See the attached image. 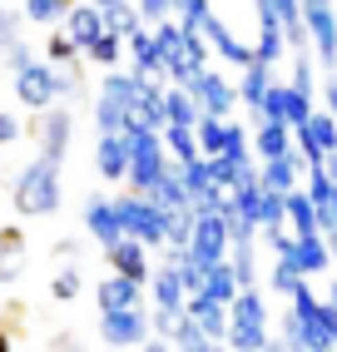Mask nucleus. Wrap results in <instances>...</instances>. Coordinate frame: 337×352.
<instances>
[{
	"label": "nucleus",
	"mask_w": 337,
	"mask_h": 352,
	"mask_svg": "<svg viewBox=\"0 0 337 352\" xmlns=\"http://www.w3.org/2000/svg\"><path fill=\"white\" fill-rule=\"evenodd\" d=\"M124 55H129V40L119 35V30H105V35H100V40H94L89 50H85V60H89V65H100V69H114Z\"/></svg>",
	"instance_id": "c85d7f7f"
},
{
	"label": "nucleus",
	"mask_w": 337,
	"mask_h": 352,
	"mask_svg": "<svg viewBox=\"0 0 337 352\" xmlns=\"http://www.w3.org/2000/svg\"><path fill=\"white\" fill-rule=\"evenodd\" d=\"M69 134H75V114H69L65 104H50V109H40V120H35V144L45 159H60L69 154Z\"/></svg>",
	"instance_id": "4468645a"
},
{
	"label": "nucleus",
	"mask_w": 337,
	"mask_h": 352,
	"mask_svg": "<svg viewBox=\"0 0 337 352\" xmlns=\"http://www.w3.org/2000/svg\"><path fill=\"white\" fill-rule=\"evenodd\" d=\"M188 313H194L199 327L213 338V347H224V342H228V302L208 298V293H188Z\"/></svg>",
	"instance_id": "393cba45"
},
{
	"label": "nucleus",
	"mask_w": 337,
	"mask_h": 352,
	"mask_svg": "<svg viewBox=\"0 0 337 352\" xmlns=\"http://www.w3.org/2000/svg\"><path fill=\"white\" fill-rule=\"evenodd\" d=\"M154 333V318H149V302L144 308H105L100 313V342L105 347H164V338Z\"/></svg>",
	"instance_id": "0eeeda50"
},
{
	"label": "nucleus",
	"mask_w": 337,
	"mask_h": 352,
	"mask_svg": "<svg viewBox=\"0 0 337 352\" xmlns=\"http://www.w3.org/2000/svg\"><path fill=\"white\" fill-rule=\"evenodd\" d=\"M323 104L337 114V69H332V75H327V85H323Z\"/></svg>",
	"instance_id": "37998d69"
},
{
	"label": "nucleus",
	"mask_w": 337,
	"mask_h": 352,
	"mask_svg": "<svg viewBox=\"0 0 337 352\" xmlns=\"http://www.w3.org/2000/svg\"><path fill=\"white\" fill-rule=\"evenodd\" d=\"M94 6H119V0H94Z\"/></svg>",
	"instance_id": "49530a36"
},
{
	"label": "nucleus",
	"mask_w": 337,
	"mask_h": 352,
	"mask_svg": "<svg viewBox=\"0 0 337 352\" xmlns=\"http://www.w3.org/2000/svg\"><path fill=\"white\" fill-rule=\"evenodd\" d=\"M0 352H10V338H6V327H0Z\"/></svg>",
	"instance_id": "a18cd8bd"
},
{
	"label": "nucleus",
	"mask_w": 337,
	"mask_h": 352,
	"mask_svg": "<svg viewBox=\"0 0 337 352\" xmlns=\"http://www.w3.org/2000/svg\"><path fill=\"white\" fill-rule=\"evenodd\" d=\"M188 248H194V258L208 263V268L233 253V233H228V219L219 208H194V239H188Z\"/></svg>",
	"instance_id": "1a4fd4ad"
},
{
	"label": "nucleus",
	"mask_w": 337,
	"mask_h": 352,
	"mask_svg": "<svg viewBox=\"0 0 337 352\" xmlns=\"http://www.w3.org/2000/svg\"><path fill=\"white\" fill-rule=\"evenodd\" d=\"M204 35H208V45H213V60L219 65H228V69H248L258 55H253V45H243L219 15H208V25H204Z\"/></svg>",
	"instance_id": "a211bd4d"
},
{
	"label": "nucleus",
	"mask_w": 337,
	"mask_h": 352,
	"mask_svg": "<svg viewBox=\"0 0 337 352\" xmlns=\"http://www.w3.org/2000/svg\"><path fill=\"white\" fill-rule=\"evenodd\" d=\"M298 149V139H293V124L287 120H258L253 124V154L258 164L263 159H278V154H293Z\"/></svg>",
	"instance_id": "4be33fe9"
},
{
	"label": "nucleus",
	"mask_w": 337,
	"mask_h": 352,
	"mask_svg": "<svg viewBox=\"0 0 337 352\" xmlns=\"http://www.w3.org/2000/svg\"><path fill=\"white\" fill-rule=\"evenodd\" d=\"M233 273H238V283H258V239H233Z\"/></svg>",
	"instance_id": "473e14b6"
},
{
	"label": "nucleus",
	"mask_w": 337,
	"mask_h": 352,
	"mask_svg": "<svg viewBox=\"0 0 337 352\" xmlns=\"http://www.w3.org/2000/svg\"><path fill=\"white\" fill-rule=\"evenodd\" d=\"M303 189L312 194V204H318L323 233H327V228H337V179H332V169H327V164H312V169H307V184H303Z\"/></svg>",
	"instance_id": "b1692460"
},
{
	"label": "nucleus",
	"mask_w": 337,
	"mask_h": 352,
	"mask_svg": "<svg viewBox=\"0 0 337 352\" xmlns=\"http://www.w3.org/2000/svg\"><path fill=\"white\" fill-rule=\"evenodd\" d=\"M164 109H168V124H188L194 129L204 120V104L188 85H164Z\"/></svg>",
	"instance_id": "cd10ccee"
},
{
	"label": "nucleus",
	"mask_w": 337,
	"mask_h": 352,
	"mask_svg": "<svg viewBox=\"0 0 337 352\" xmlns=\"http://www.w3.org/2000/svg\"><path fill=\"white\" fill-rule=\"evenodd\" d=\"M119 219H124V233H134V239H144L149 248H168V208L149 194H119Z\"/></svg>",
	"instance_id": "423d86ee"
},
{
	"label": "nucleus",
	"mask_w": 337,
	"mask_h": 352,
	"mask_svg": "<svg viewBox=\"0 0 337 352\" xmlns=\"http://www.w3.org/2000/svg\"><path fill=\"white\" fill-rule=\"evenodd\" d=\"M258 223H263V228H273V223H287V194H283V189H268V184H263Z\"/></svg>",
	"instance_id": "c9c22d12"
},
{
	"label": "nucleus",
	"mask_w": 337,
	"mask_h": 352,
	"mask_svg": "<svg viewBox=\"0 0 337 352\" xmlns=\"http://www.w3.org/2000/svg\"><path fill=\"white\" fill-rule=\"evenodd\" d=\"M129 69L139 80H164V45L154 25H139L129 35Z\"/></svg>",
	"instance_id": "dca6fc26"
},
{
	"label": "nucleus",
	"mask_w": 337,
	"mask_h": 352,
	"mask_svg": "<svg viewBox=\"0 0 337 352\" xmlns=\"http://www.w3.org/2000/svg\"><path fill=\"white\" fill-rule=\"evenodd\" d=\"M224 347H238V352H268V347H283L273 338V318H268V298L258 293V283H248L228 302V342Z\"/></svg>",
	"instance_id": "7ed1b4c3"
},
{
	"label": "nucleus",
	"mask_w": 337,
	"mask_h": 352,
	"mask_svg": "<svg viewBox=\"0 0 337 352\" xmlns=\"http://www.w3.org/2000/svg\"><path fill=\"white\" fill-rule=\"evenodd\" d=\"M144 288H149V283H139V278L109 268V278L100 283L94 302H100V313H105V308H144V302H149V293H144Z\"/></svg>",
	"instance_id": "412c9836"
},
{
	"label": "nucleus",
	"mask_w": 337,
	"mask_h": 352,
	"mask_svg": "<svg viewBox=\"0 0 337 352\" xmlns=\"http://www.w3.org/2000/svg\"><path fill=\"white\" fill-rule=\"evenodd\" d=\"M168 347H184V352H204V347H213V338L199 327V318L194 313H184L174 327H168Z\"/></svg>",
	"instance_id": "2f4dec72"
},
{
	"label": "nucleus",
	"mask_w": 337,
	"mask_h": 352,
	"mask_svg": "<svg viewBox=\"0 0 337 352\" xmlns=\"http://www.w3.org/2000/svg\"><path fill=\"white\" fill-rule=\"evenodd\" d=\"M188 89H194V95H199V104H204V114H233L238 104H243V100H238V85L224 75V69H199V75L194 80H188Z\"/></svg>",
	"instance_id": "2eb2a0df"
},
{
	"label": "nucleus",
	"mask_w": 337,
	"mask_h": 352,
	"mask_svg": "<svg viewBox=\"0 0 337 352\" xmlns=\"http://www.w3.org/2000/svg\"><path fill=\"white\" fill-rule=\"evenodd\" d=\"M293 139H298V149L307 159V169H312V164H327V154L337 149V114L327 104H318V109H312V120L293 124Z\"/></svg>",
	"instance_id": "9b49d317"
},
{
	"label": "nucleus",
	"mask_w": 337,
	"mask_h": 352,
	"mask_svg": "<svg viewBox=\"0 0 337 352\" xmlns=\"http://www.w3.org/2000/svg\"><path fill=\"white\" fill-rule=\"evenodd\" d=\"M15 100L25 104V109H50L60 100V75H55V65L50 60H25L15 69Z\"/></svg>",
	"instance_id": "9d476101"
},
{
	"label": "nucleus",
	"mask_w": 337,
	"mask_h": 352,
	"mask_svg": "<svg viewBox=\"0 0 337 352\" xmlns=\"http://www.w3.org/2000/svg\"><path fill=\"white\" fill-rule=\"evenodd\" d=\"M25 20H35V25H55V20H65V6H60V0H25Z\"/></svg>",
	"instance_id": "58836bf2"
},
{
	"label": "nucleus",
	"mask_w": 337,
	"mask_h": 352,
	"mask_svg": "<svg viewBox=\"0 0 337 352\" xmlns=\"http://www.w3.org/2000/svg\"><path fill=\"white\" fill-rule=\"evenodd\" d=\"M283 347H298V352H337V308L327 298L312 293V278H303L298 293L287 298V313H283Z\"/></svg>",
	"instance_id": "f257e3e1"
},
{
	"label": "nucleus",
	"mask_w": 337,
	"mask_h": 352,
	"mask_svg": "<svg viewBox=\"0 0 337 352\" xmlns=\"http://www.w3.org/2000/svg\"><path fill=\"white\" fill-rule=\"evenodd\" d=\"M129 129H100V139H94V174H100L105 184H129Z\"/></svg>",
	"instance_id": "ddd939ff"
},
{
	"label": "nucleus",
	"mask_w": 337,
	"mask_h": 352,
	"mask_svg": "<svg viewBox=\"0 0 337 352\" xmlns=\"http://www.w3.org/2000/svg\"><path fill=\"white\" fill-rule=\"evenodd\" d=\"M0 253H25V233L20 228H0Z\"/></svg>",
	"instance_id": "a19ab883"
},
{
	"label": "nucleus",
	"mask_w": 337,
	"mask_h": 352,
	"mask_svg": "<svg viewBox=\"0 0 337 352\" xmlns=\"http://www.w3.org/2000/svg\"><path fill=\"white\" fill-rule=\"evenodd\" d=\"M303 15H307V35H312V55L318 65L337 69V6L332 0H303Z\"/></svg>",
	"instance_id": "f8f14e48"
},
{
	"label": "nucleus",
	"mask_w": 337,
	"mask_h": 352,
	"mask_svg": "<svg viewBox=\"0 0 337 352\" xmlns=\"http://www.w3.org/2000/svg\"><path fill=\"white\" fill-rule=\"evenodd\" d=\"M204 293H208V298H219V302H233L238 293H243V283H238V273H233V258H224V263H213V268H208Z\"/></svg>",
	"instance_id": "c756f323"
},
{
	"label": "nucleus",
	"mask_w": 337,
	"mask_h": 352,
	"mask_svg": "<svg viewBox=\"0 0 337 352\" xmlns=\"http://www.w3.org/2000/svg\"><path fill=\"white\" fill-rule=\"evenodd\" d=\"M85 228H89V239L100 243V248H114L119 239H124L119 204H114V199H89V204H85Z\"/></svg>",
	"instance_id": "aec40b11"
},
{
	"label": "nucleus",
	"mask_w": 337,
	"mask_h": 352,
	"mask_svg": "<svg viewBox=\"0 0 337 352\" xmlns=\"http://www.w3.org/2000/svg\"><path fill=\"white\" fill-rule=\"evenodd\" d=\"M149 302H154V333H168L184 313H188V283H184V273L164 258V268H154L149 278Z\"/></svg>",
	"instance_id": "6e6552de"
},
{
	"label": "nucleus",
	"mask_w": 337,
	"mask_h": 352,
	"mask_svg": "<svg viewBox=\"0 0 337 352\" xmlns=\"http://www.w3.org/2000/svg\"><path fill=\"white\" fill-rule=\"evenodd\" d=\"M327 169H332V179H337V149H332V154H327Z\"/></svg>",
	"instance_id": "c03bdc74"
},
{
	"label": "nucleus",
	"mask_w": 337,
	"mask_h": 352,
	"mask_svg": "<svg viewBox=\"0 0 337 352\" xmlns=\"http://www.w3.org/2000/svg\"><path fill=\"white\" fill-rule=\"evenodd\" d=\"M105 258H109V268H114V273H129V278H139V283H149V278H154L149 243L134 239V233H124V239H119L114 248H105Z\"/></svg>",
	"instance_id": "f3484780"
},
{
	"label": "nucleus",
	"mask_w": 337,
	"mask_h": 352,
	"mask_svg": "<svg viewBox=\"0 0 337 352\" xmlns=\"http://www.w3.org/2000/svg\"><path fill=\"white\" fill-rule=\"evenodd\" d=\"M60 25H65L69 35H75V45H80V50H89V45L109 30V20H105V6H94V0H75V6L65 10V20H60Z\"/></svg>",
	"instance_id": "6ab92c4d"
},
{
	"label": "nucleus",
	"mask_w": 337,
	"mask_h": 352,
	"mask_svg": "<svg viewBox=\"0 0 337 352\" xmlns=\"http://www.w3.org/2000/svg\"><path fill=\"white\" fill-rule=\"evenodd\" d=\"M278 85V75H273V65H263V60H253L248 69H238V100H243V109L258 120V109H263V95Z\"/></svg>",
	"instance_id": "a878e982"
},
{
	"label": "nucleus",
	"mask_w": 337,
	"mask_h": 352,
	"mask_svg": "<svg viewBox=\"0 0 337 352\" xmlns=\"http://www.w3.org/2000/svg\"><path fill=\"white\" fill-rule=\"evenodd\" d=\"M15 134H20V124L10 120V114H0V149H6V144H10V139H15Z\"/></svg>",
	"instance_id": "79ce46f5"
},
{
	"label": "nucleus",
	"mask_w": 337,
	"mask_h": 352,
	"mask_svg": "<svg viewBox=\"0 0 337 352\" xmlns=\"http://www.w3.org/2000/svg\"><path fill=\"white\" fill-rule=\"evenodd\" d=\"M293 263L307 273V278H323L337 258H332V248H327V233H303L298 239V248H293Z\"/></svg>",
	"instance_id": "bb28decb"
},
{
	"label": "nucleus",
	"mask_w": 337,
	"mask_h": 352,
	"mask_svg": "<svg viewBox=\"0 0 337 352\" xmlns=\"http://www.w3.org/2000/svg\"><path fill=\"white\" fill-rule=\"evenodd\" d=\"M80 263H60V273H55V283H50V298L55 302H69V298H80Z\"/></svg>",
	"instance_id": "e433bc0d"
},
{
	"label": "nucleus",
	"mask_w": 337,
	"mask_h": 352,
	"mask_svg": "<svg viewBox=\"0 0 337 352\" xmlns=\"http://www.w3.org/2000/svg\"><path fill=\"white\" fill-rule=\"evenodd\" d=\"M208 15H213V0H184V6H179V25L204 30V25H208Z\"/></svg>",
	"instance_id": "4c0bfd02"
},
{
	"label": "nucleus",
	"mask_w": 337,
	"mask_h": 352,
	"mask_svg": "<svg viewBox=\"0 0 337 352\" xmlns=\"http://www.w3.org/2000/svg\"><path fill=\"white\" fill-rule=\"evenodd\" d=\"M10 199H15V214H25V219H50V214H60V204H65L60 159L35 154L25 169H20V179L10 184Z\"/></svg>",
	"instance_id": "f03ea898"
},
{
	"label": "nucleus",
	"mask_w": 337,
	"mask_h": 352,
	"mask_svg": "<svg viewBox=\"0 0 337 352\" xmlns=\"http://www.w3.org/2000/svg\"><path fill=\"white\" fill-rule=\"evenodd\" d=\"M303 278H307V273H303V268L293 263V258H273V273H268V288H273L278 298H293V293H298V283H303Z\"/></svg>",
	"instance_id": "72a5a7b5"
},
{
	"label": "nucleus",
	"mask_w": 337,
	"mask_h": 352,
	"mask_svg": "<svg viewBox=\"0 0 337 352\" xmlns=\"http://www.w3.org/2000/svg\"><path fill=\"white\" fill-rule=\"evenodd\" d=\"M164 144L174 154V164H194L204 154L199 149V129H188V124H164Z\"/></svg>",
	"instance_id": "7c9ffc66"
},
{
	"label": "nucleus",
	"mask_w": 337,
	"mask_h": 352,
	"mask_svg": "<svg viewBox=\"0 0 337 352\" xmlns=\"http://www.w3.org/2000/svg\"><path fill=\"white\" fill-rule=\"evenodd\" d=\"M20 20H25V10H0V50H6V45H15L20 40Z\"/></svg>",
	"instance_id": "ea45409f"
},
{
	"label": "nucleus",
	"mask_w": 337,
	"mask_h": 352,
	"mask_svg": "<svg viewBox=\"0 0 337 352\" xmlns=\"http://www.w3.org/2000/svg\"><path fill=\"white\" fill-rule=\"evenodd\" d=\"M303 174H307V159H303V149H293V154H278V159H263V164H258V179L268 184V189H283V194H293Z\"/></svg>",
	"instance_id": "5701e85b"
},
{
	"label": "nucleus",
	"mask_w": 337,
	"mask_h": 352,
	"mask_svg": "<svg viewBox=\"0 0 337 352\" xmlns=\"http://www.w3.org/2000/svg\"><path fill=\"white\" fill-rule=\"evenodd\" d=\"M129 189L134 194H154L159 189V179L174 169V154H168L164 144V129H129Z\"/></svg>",
	"instance_id": "39448f33"
},
{
	"label": "nucleus",
	"mask_w": 337,
	"mask_h": 352,
	"mask_svg": "<svg viewBox=\"0 0 337 352\" xmlns=\"http://www.w3.org/2000/svg\"><path fill=\"white\" fill-rule=\"evenodd\" d=\"M45 60H50V65H69V60H85V50L75 45V35L60 25V30H50V40H45Z\"/></svg>",
	"instance_id": "f704fd0d"
},
{
	"label": "nucleus",
	"mask_w": 337,
	"mask_h": 352,
	"mask_svg": "<svg viewBox=\"0 0 337 352\" xmlns=\"http://www.w3.org/2000/svg\"><path fill=\"white\" fill-rule=\"evenodd\" d=\"M144 80L134 69H105V85L94 95V124L100 129H134V100H139Z\"/></svg>",
	"instance_id": "20e7f679"
}]
</instances>
